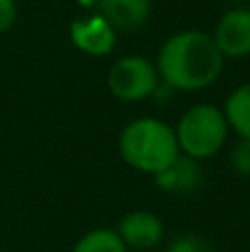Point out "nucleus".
Here are the masks:
<instances>
[{"instance_id":"7ed1b4c3","label":"nucleus","mask_w":250,"mask_h":252,"mask_svg":"<svg viewBox=\"0 0 250 252\" xmlns=\"http://www.w3.org/2000/svg\"><path fill=\"white\" fill-rule=\"evenodd\" d=\"M173 128L177 135L180 153L197 161L215 157L226 146L230 135L221 106L208 104V102L186 109Z\"/></svg>"},{"instance_id":"2eb2a0df","label":"nucleus","mask_w":250,"mask_h":252,"mask_svg":"<svg viewBox=\"0 0 250 252\" xmlns=\"http://www.w3.org/2000/svg\"><path fill=\"white\" fill-rule=\"evenodd\" d=\"M82 7H87V9H95L97 7V0H78Z\"/></svg>"},{"instance_id":"423d86ee","label":"nucleus","mask_w":250,"mask_h":252,"mask_svg":"<svg viewBox=\"0 0 250 252\" xmlns=\"http://www.w3.org/2000/svg\"><path fill=\"white\" fill-rule=\"evenodd\" d=\"M69 38L78 51L87 53L91 58H104L113 53L115 44H118V31L100 13L93 11L71 22Z\"/></svg>"},{"instance_id":"9d476101","label":"nucleus","mask_w":250,"mask_h":252,"mask_svg":"<svg viewBox=\"0 0 250 252\" xmlns=\"http://www.w3.org/2000/svg\"><path fill=\"white\" fill-rule=\"evenodd\" d=\"M221 111L226 115L228 128L237 137L250 139V82H244L237 89H233Z\"/></svg>"},{"instance_id":"20e7f679","label":"nucleus","mask_w":250,"mask_h":252,"mask_svg":"<svg viewBox=\"0 0 250 252\" xmlns=\"http://www.w3.org/2000/svg\"><path fill=\"white\" fill-rule=\"evenodd\" d=\"M109 93L120 102H144L153 97L162 87L155 62L144 56H124L115 60L106 75Z\"/></svg>"},{"instance_id":"ddd939ff","label":"nucleus","mask_w":250,"mask_h":252,"mask_svg":"<svg viewBox=\"0 0 250 252\" xmlns=\"http://www.w3.org/2000/svg\"><path fill=\"white\" fill-rule=\"evenodd\" d=\"M164 252H215V248L204 237L195 235V232H184V235L175 237Z\"/></svg>"},{"instance_id":"0eeeda50","label":"nucleus","mask_w":250,"mask_h":252,"mask_svg":"<svg viewBox=\"0 0 250 252\" xmlns=\"http://www.w3.org/2000/svg\"><path fill=\"white\" fill-rule=\"evenodd\" d=\"M118 235L128 250H153L164 239V221L151 210H131L118 223Z\"/></svg>"},{"instance_id":"f8f14e48","label":"nucleus","mask_w":250,"mask_h":252,"mask_svg":"<svg viewBox=\"0 0 250 252\" xmlns=\"http://www.w3.org/2000/svg\"><path fill=\"white\" fill-rule=\"evenodd\" d=\"M228 164L239 177H250V139L237 137L228 153Z\"/></svg>"},{"instance_id":"f03ea898","label":"nucleus","mask_w":250,"mask_h":252,"mask_svg":"<svg viewBox=\"0 0 250 252\" xmlns=\"http://www.w3.org/2000/svg\"><path fill=\"white\" fill-rule=\"evenodd\" d=\"M118 151L126 166L153 177L182 155L175 128L159 118L131 120L120 133Z\"/></svg>"},{"instance_id":"6e6552de","label":"nucleus","mask_w":250,"mask_h":252,"mask_svg":"<svg viewBox=\"0 0 250 252\" xmlns=\"http://www.w3.org/2000/svg\"><path fill=\"white\" fill-rule=\"evenodd\" d=\"M153 2L151 0H97L95 11L113 27L118 33L137 31L149 22Z\"/></svg>"},{"instance_id":"f257e3e1","label":"nucleus","mask_w":250,"mask_h":252,"mask_svg":"<svg viewBox=\"0 0 250 252\" xmlns=\"http://www.w3.org/2000/svg\"><path fill=\"white\" fill-rule=\"evenodd\" d=\"M224 56L206 31L184 29L168 35L157 51L159 80L173 91H202L219 80L224 71Z\"/></svg>"},{"instance_id":"4468645a","label":"nucleus","mask_w":250,"mask_h":252,"mask_svg":"<svg viewBox=\"0 0 250 252\" xmlns=\"http://www.w3.org/2000/svg\"><path fill=\"white\" fill-rule=\"evenodd\" d=\"M18 2L16 0H0V35L7 33L13 25L18 22Z\"/></svg>"},{"instance_id":"9b49d317","label":"nucleus","mask_w":250,"mask_h":252,"mask_svg":"<svg viewBox=\"0 0 250 252\" xmlns=\"http://www.w3.org/2000/svg\"><path fill=\"white\" fill-rule=\"evenodd\" d=\"M71 252H128L115 228H93L73 244Z\"/></svg>"},{"instance_id":"39448f33","label":"nucleus","mask_w":250,"mask_h":252,"mask_svg":"<svg viewBox=\"0 0 250 252\" xmlns=\"http://www.w3.org/2000/svg\"><path fill=\"white\" fill-rule=\"evenodd\" d=\"M219 53L224 60H244L250 56V9L235 7L221 13L213 31Z\"/></svg>"},{"instance_id":"1a4fd4ad","label":"nucleus","mask_w":250,"mask_h":252,"mask_svg":"<svg viewBox=\"0 0 250 252\" xmlns=\"http://www.w3.org/2000/svg\"><path fill=\"white\" fill-rule=\"evenodd\" d=\"M202 177L204 175L199 161L193 157L180 155L168 168L155 175V184H157V188L173 192V195H190L199 188Z\"/></svg>"}]
</instances>
